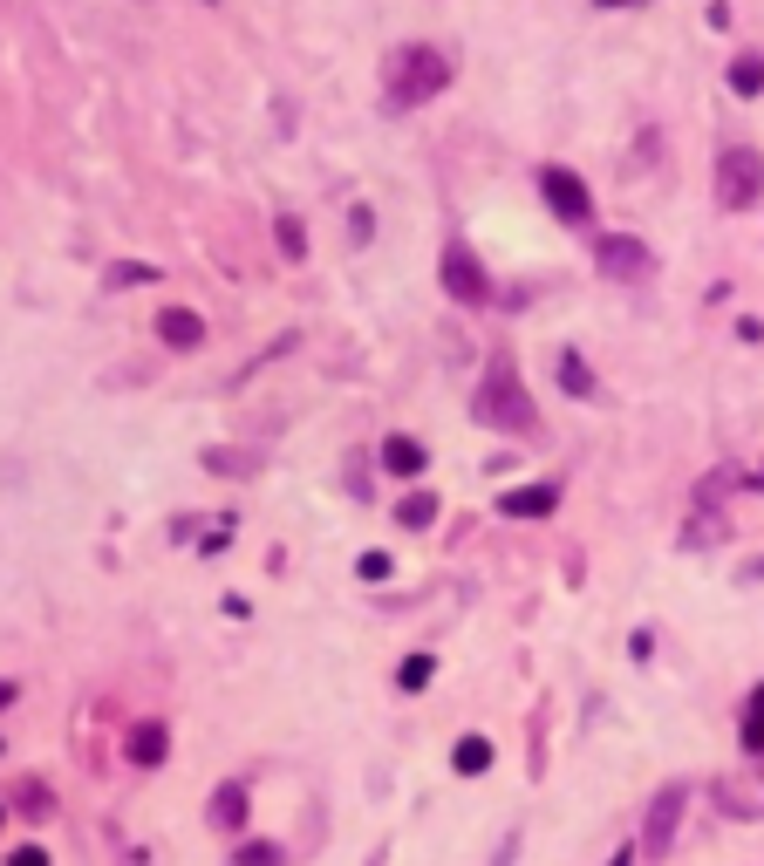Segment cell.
<instances>
[{
    "label": "cell",
    "mask_w": 764,
    "mask_h": 866,
    "mask_svg": "<svg viewBox=\"0 0 764 866\" xmlns=\"http://www.w3.org/2000/svg\"><path fill=\"white\" fill-rule=\"evenodd\" d=\"M444 82H451V55H444V48H430V41H410V48H396V55H389L382 103L403 116V110H417V103H430Z\"/></svg>",
    "instance_id": "1"
},
{
    "label": "cell",
    "mask_w": 764,
    "mask_h": 866,
    "mask_svg": "<svg viewBox=\"0 0 764 866\" xmlns=\"http://www.w3.org/2000/svg\"><path fill=\"white\" fill-rule=\"evenodd\" d=\"M471 416H478L485 430H512V437H526V430L539 423L533 396H526V382H519V369H512L505 355H492V369H485L478 396H471Z\"/></svg>",
    "instance_id": "2"
},
{
    "label": "cell",
    "mask_w": 764,
    "mask_h": 866,
    "mask_svg": "<svg viewBox=\"0 0 764 866\" xmlns=\"http://www.w3.org/2000/svg\"><path fill=\"white\" fill-rule=\"evenodd\" d=\"M758 198H764V157L744 151V144L724 151L717 157V205H724V212H751Z\"/></svg>",
    "instance_id": "3"
},
{
    "label": "cell",
    "mask_w": 764,
    "mask_h": 866,
    "mask_svg": "<svg viewBox=\"0 0 764 866\" xmlns=\"http://www.w3.org/2000/svg\"><path fill=\"white\" fill-rule=\"evenodd\" d=\"M539 198L553 205L560 226H587V219H594V191H587V178L567 171V164H539Z\"/></svg>",
    "instance_id": "4"
},
{
    "label": "cell",
    "mask_w": 764,
    "mask_h": 866,
    "mask_svg": "<svg viewBox=\"0 0 764 866\" xmlns=\"http://www.w3.org/2000/svg\"><path fill=\"white\" fill-rule=\"evenodd\" d=\"M444 287H451V301H464V307H485V301H492V273L478 266V253H471L464 239H451V246H444Z\"/></svg>",
    "instance_id": "5"
},
{
    "label": "cell",
    "mask_w": 764,
    "mask_h": 866,
    "mask_svg": "<svg viewBox=\"0 0 764 866\" xmlns=\"http://www.w3.org/2000/svg\"><path fill=\"white\" fill-rule=\"evenodd\" d=\"M594 266H601L608 280H649L655 253L642 239H628V232H608V239H594Z\"/></svg>",
    "instance_id": "6"
},
{
    "label": "cell",
    "mask_w": 764,
    "mask_h": 866,
    "mask_svg": "<svg viewBox=\"0 0 764 866\" xmlns=\"http://www.w3.org/2000/svg\"><path fill=\"white\" fill-rule=\"evenodd\" d=\"M683 805H689V791H683V785H662V791H655V805H649V826H642V846H649V853H669V846H676V826H683Z\"/></svg>",
    "instance_id": "7"
},
{
    "label": "cell",
    "mask_w": 764,
    "mask_h": 866,
    "mask_svg": "<svg viewBox=\"0 0 764 866\" xmlns=\"http://www.w3.org/2000/svg\"><path fill=\"white\" fill-rule=\"evenodd\" d=\"M553 505H560V491H553V485H512V491H498V512H505V519H553Z\"/></svg>",
    "instance_id": "8"
},
{
    "label": "cell",
    "mask_w": 764,
    "mask_h": 866,
    "mask_svg": "<svg viewBox=\"0 0 764 866\" xmlns=\"http://www.w3.org/2000/svg\"><path fill=\"white\" fill-rule=\"evenodd\" d=\"M423 464H430V444H423V437H382V471L417 478Z\"/></svg>",
    "instance_id": "9"
},
{
    "label": "cell",
    "mask_w": 764,
    "mask_h": 866,
    "mask_svg": "<svg viewBox=\"0 0 764 866\" xmlns=\"http://www.w3.org/2000/svg\"><path fill=\"white\" fill-rule=\"evenodd\" d=\"M123 751H130V764H144V771H151V764H164V751H171V730H164V723H137Z\"/></svg>",
    "instance_id": "10"
},
{
    "label": "cell",
    "mask_w": 764,
    "mask_h": 866,
    "mask_svg": "<svg viewBox=\"0 0 764 866\" xmlns=\"http://www.w3.org/2000/svg\"><path fill=\"white\" fill-rule=\"evenodd\" d=\"M157 335L171 341V348H198V341H205V321H198L191 307H164V314H157Z\"/></svg>",
    "instance_id": "11"
},
{
    "label": "cell",
    "mask_w": 764,
    "mask_h": 866,
    "mask_svg": "<svg viewBox=\"0 0 764 866\" xmlns=\"http://www.w3.org/2000/svg\"><path fill=\"white\" fill-rule=\"evenodd\" d=\"M560 389H567V396H580V403H594V389H601V382H594V369H587L573 348L560 355Z\"/></svg>",
    "instance_id": "12"
},
{
    "label": "cell",
    "mask_w": 764,
    "mask_h": 866,
    "mask_svg": "<svg viewBox=\"0 0 764 866\" xmlns=\"http://www.w3.org/2000/svg\"><path fill=\"white\" fill-rule=\"evenodd\" d=\"M212 826H226V832L246 826V791L239 785H219V798H212Z\"/></svg>",
    "instance_id": "13"
},
{
    "label": "cell",
    "mask_w": 764,
    "mask_h": 866,
    "mask_svg": "<svg viewBox=\"0 0 764 866\" xmlns=\"http://www.w3.org/2000/svg\"><path fill=\"white\" fill-rule=\"evenodd\" d=\"M737 737H744L751 757H764V682L751 689V703H744V730H737Z\"/></svg>",
    "instance_id": "14"
},
{
    "label": "cell",
    "mask_w": 764,
    "mask_h": 866,
    "mask_svg": "<svg viewBox=\"0 0 764 866\" xmlns=\"http://www.w3.org/2000/svg\"><path fill=\"white\" fill-rule=\"evenodd\" d=\"M730 89L737 96H764V55H737L730 62Z\"/></svg>",
    "instance_id": "15"
},
{
    "label": "cell",
    "mask_w": 764,
    "mask_h": 866,
    "mask_svg": "<svg viewBox=\"0 0 764 866\" xmlns=\"http://www.w3.org/2000/svg\"><path fill=\"white\" fill-rule=\"evenodd\" d=\"M396 519H403V526H410V532H423V526H430V519H437V491H410V498L396 505Z\"/></svg>",
    "instance_id": "16"
},
{
    "label": "cell",
    "mask_w": 764,
    "mask_h": 866,
    "mask_svg": "<svg viewBox=\"0 0 764 866\" xmlns=\"http://www.w3.org/2000/svg\"><path fill=\"white\" fill-rule=\"evenodd\" d=\"M451 764H458L464 778H478V771H492V744L485 737H464L458 751H451Z\"/></svg>",
    "instance_id": "17"
},
{
    "label": "cell",
    "mask_w": 764,
    "mask_h": 866,
    "mask_svg": "<svg viewBox=\"0 0 764 866\" xmlns=\"http://www.w3.org/2000/svg\"><path fill=\"white\" fill-rule=\"evenodd\" d=\"M205 471H226V478H246V471H260V457H253V451H205Z\"/></svg>",
    "instance_id": "18"
},
{
    "label": "cell",
    "mask_w": 764,
    "mask_h": 866,
    "mask_svg": "<svg viewBox=\"0 0 764 866\" xmlns=\"http://www.w3.org/2000/svg\"><path fill=\"white\" fill-rule=\"evenodd\" d=\"M273 239H280V253H287V260H307V232H301V219H273Z\"/></svg>",
    "instance_id": "19"
},
{
    "label": "cell",
    "mask_w": 764,
    "mask_h": 866,
    "mask_svg": "<svg viewBox=\"0 0 764 866\" xmlns=\"http://www.w3.org/2000/svg\"><path fill=\"white\" fill-rule=\"evenodd\" d=\"M144 280H157V266H144V260H123V266H110V287H144Z\"/></svg>",
    "instance_id": "20"
},
{
    "label": "cell",
    "mask_w": 764,
    "mask_h": 866,
    "mask_svg": "<svg viewBox=\"0 0 764 866\" xmlns=\"http://www.w3.org/2000/svg\"><path fill=\"white\" fill-rule=\"evenodd\" d=\"M430 676H437V662H430V655H410V662L396 669V682H403V689H423Z\"/></svg>",
    "instance_id": "21"
},
{
    "label": "cell",
    "mask_w": 764,
    "mask_h": 866,
    "mask_svg": "<svg viewBox=\"0 0 764 866\" xmlns=\"http://www.w3.org/2000/svg\"><path fill=\"white\" fill-rule=\"evenodd\" d=\"M273 860H280V846H239L232 866H273Z\"/></svg>",
    "instance_id": "22"
},
{
    "label": "cell",
    "mask_w": 764,
    "mask_h": 866,
    "mask_svg": "<svg viewBox=\"0 0 764 866\" xmlns=\"http://www.w3.org/2000/svg\"><path fill=\"white\" fill-rule=\"evenodd\" d=\"M355 573H362V580H382V573H389V553H362Z\"/></svg>",
    "instance_id": "23"
},
{
    "label": "cell",
    "mask_w": 764,
    "mask_h": 866,
    "mask_svg": "<svg viewBox=\"0 0 764 866\" xmlns=\"http://www.w3.org/2000/svg\"><path fill=\"white\" fill-rule=\"evenodd\" d=\"M14 866H48V853H35V846H28V853H14Z\"/></svg>",
    "instance_id": "24"
},
{
    "label": "cell",
    "mask_w": 764,
    "mask_h": 866,
    "mask_svg": "<svg viewBox=\"0 0 764 866\" xmlns=\"http://www.w3.org/2000/svg\"><path fill=\"white\" fill-rule=\"evenodd\" d=\"M7 703H14V682H0V710H7Z\"/></svg>",
    "instance_id": "25"
},
{
    "label": "cell",
    "mask_w": 764,
    "mask_h": 866,
    "mask_svg": "<svg viewBox=\"0 0 764 866\" xmlns=\"http://www.w3.org/2000/svg\"><path fill=\"white\" fill-rule=\"evenodd\" d=\"M601 7H642V0H601Z\"/></svg>",
    "instance_id": "26"
},
{
    "label": "cell",
    "mask_w": 764,
    "mask_h": 866,
    "mask_svg": "<svg viewBox=\"0 0 764 866\" xmlns=\"http://www.w3.org/2000/svg\"><path fill=\"white\" fill-rule=\"evenodd\" d=\"M751 485H758V491H764V464H758V471H751Z\"/></svg>",
    "instance_id": "27"
}]
</instances>
